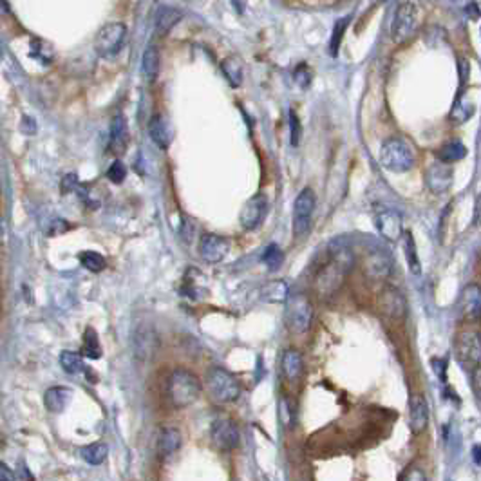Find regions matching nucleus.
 Listing matches in <instances>:
<instances>
[{
	"label": "nucleus",
	"instance_id": "nucleus-21",
	"mask_svg": "<svg viewBox=\"0 0 481 481\" xmlns=\"http://www.w3.org/2000/svg\"><path fill=\"white\" fill-rule=\"evenodd\" d=\"M181 20V13L176 8H169V6H163L156 11V19H154V29H156V35L160 37H167V35L172 31V29L178 26V22Z\"/></svg>",
	"mask_w": 481,
	"mask_h": 481
},
{
	"label": "nucleus",
	"instance_id": "nucleus-16",
	"mask_svg": "<svg viewBox=\"0 0 481 481\" xmlns=\"http://www.w3.org/2000/svg\"><path fill=\"white\" fill-rule=\"evenodd\" d=\"M393 261L386 250H371L364 259V272L369 279L382 281L391 274Z\"/></svg>",
	"mask_w": 481,
	"mask_h": 481
},
{
	"label": "nucleus",
	"instance_id": "nucleus-12",
	"mask_svg": "<svg viewBox=\"0 0 481 481\" xmlns=\"http://www.w3.org/2000/svg\"><path fill=\"white\" fill-rule=\"evenodd\" d=\"M378 310H380V313L386 315L387 319L400 321L407 313L406 297L402 295L400 290L387 286V288H384L382 292H380V295H378Z\"/></svg>",
	"mask_w": 481,
	"mask_h": 481
},
{
	"label": "nucleus",
	"instance_id": "nucleus-35",
	"mask_svg": "<svg viewBox=\"0 0 481 481\" xmlns=\"http://www.w3.org/2000/svg\"><path fill=\"white\" fill-rule=\"evenodd\" d=\"M261 261H263V263H265V265L268 266L270 270H272V272H275V270H279L281 266H283L284 252L281 250L277 245H270L268 248L263 252V257H261Z\"/></svg>",
	"mask_w": 481,
	"mask_h": 481
},
{
	"label": "nucleus",
	"instance_id": "nucleus-26",
	"mask_svg": "<svg viewBox=\"0 0 481 481\" xmlns=\"http://www.w3.org/2000/svg\"><path fill=\"white\" fill-rule=\"evenodd\" d=\"M221 71L225 75V78L228 80V84L237 89L243 84V76H245V67H243V62L237 57H228L221 62Z\"/></svg>",
	"mask_w": 481,
	"mask_h": 481
},
{
	"label": "nucleus",
	"instance_id": "nucleus-6",
	"mask_svg": "<svg viewBox=\"0 0 481 481\" xmlns=\"http://www.w3.org/2000/svg\"><path fill=\"white\" fill-rule=\"evenodd\" d=\"M454 355L460 366L471 371L481 364V333L478 330H463L456 337Z\"/></svg>",
	"mask_w": 481,
	"mask_h": 481
},
{
	"label": "nucleus",
	"instance_id": "nucleus-38",
	"mask_svg": "<svg viewBox=\"0 0 481 481\" xmlns=\"http://www.w3.org/2000/svg\"><path fill=\"white\" fill-rule=\"evenodd\" d=\"M348 24H349V19H340L335 22V28H333V33H331V38H330L331 57H337V55H339V48H340V44H342V37H344Z\"/></svg>",
	"mask_w": 481,
	"mask_h": 481
},
{
	"label": "nucleus",
	"instance_id": "nucleus-15",
	"mask_svg": "<svg viewBox=\"0 0 481 481\" xmlns=\"http://www.w3.org/2000/svg\"><path fill=\"white\" fill-rule=\"evenodd\" d=\"M375 225H377L378 234L386 240L397 243L402 236H404V219L397 210H378L377 217H375Z\"/></svg>",
	"mask_w": 481,
	"mask_h": 481
},
{
	"label": "nucleus",
	"instance_id": "nucleus-14",
	"mask_svg": "<svg viewBox=\"0 0 481 481\" xmlns=\"http://www.w3.org/2000/svg\"><path fill=\"white\" fill-rule=\"evenodd\" d=\"M230 252V243L227 237L217 236V234H205L199 243V254L201 259L208 265H217L221 263Z\"/></svg>",
	"mask_w": 481,
	"mask_h": 481
},
{
	"label": "nucleus",
	"instance_id": "nucleus-24",
	"mask_svg": "<svg viewBox=\"0 0 481 481\" xmlns=\"http://www.w3.org/2000/svg\"><path fill=\"white\" fill-rule=\"evenodd\" d=\"M142 73L149 84H154L158 80V75H160V51L152 44L143 51Z\"/></svg>",
	"mask_w": 481,
	"mask_h": 481
},
{
	"label": "nucleus",
	"instance_id": "nucleus-1",
	"mask_svg": "<svg viewBox=\"0 0 481 481\" xmlns=\"http://www.w3.org/2000/svg\"><path fill=\"white\" fill-rule=\"evenodd\" d=\"M355 265L353 252L346 243L335 240L330 246V261L317 272L315 292L321 299L333 297L344 284L346 277Z\"/></svg>",
	"mask_w": 481,
	"mask_h": 481
},
{
	"label": "nucleus",
	"instance_id": "nucleus-40",
	"mask_svg": "<svg viewBox=\"0 0 481 481\" xmlns=\"http://www.w3.org/2000/svg\"><path fill=\"white\" fill-rule=\"evenodd\" d=\"M290 142L293 147H299V142L302 138V125L299 122V116L295 114V111H290Z\"/></svg>",
	"mask_w": 481,
	"mask_h": 481
},
{
	"label": "nucleus",
	"instance_id": "nucleus-13",
	"mask_svg": "<svg viewBox=\"0 0 481 481\" xmlns=\"http://www.w3.org/2000/svg\"><path fill=\"white\" fill-rule=\"evenodd\" d=\"M266 214H268V198L265 194H257L248 199L240 210V227L245 230H255L265 221Z\"/></svg>",
	"mask_w": 481,
	"mask_h": 481
},
{
	"label": "nucleus",
	"instance_id": "nucleus-10",
	"mask_svg": "<svg viewBox=\"0 0 481 481\" xmlns=\"http://www.w3.org/2000/svg\"><path fill=\"white\" fill-rule=\"evenodd\" d=\"M212 442L214 447L219 449V451H234V449L239 445L240 442V434H239V427L234 420H228V418H219L212 424Z\"/></svg>",
	"mask_w": 481,
	"mask_h": 481
},
{
	"label": "nucleus",
	"instance_id": "nucleus-27",
	"mask_svg": "<svg viewBox=\"0 0 481 481\" xmlns=\"http://www.w3.org/2000/svg\"><path fill=\"white\" fill-rule=\"evenodd\" d=\"M302 366H304V362H302V355L299 353L297 349H288V351L284 353L283 369L288 380H292V382L299 380V377L302 375Z\"/></svg>",
	"mask_w": 481,
	"mask_h": 481
},
{
	"label": "nucleus",
	"instance_id": "nucleus-2",
	"mask_svg": "<svg viewBox=\"0 0 481 481\" xmlns=\"http://www.w3.org/2000/svg\"><path fill=\"white\" fill-rule=\"evenodd\" d=\"M201 395V382L189 369L178 368L169 378V400L176 409L192 406Z\"/></svg>",
	"mask_w": 481,
	"mask_h": 481
},
{
	"label": "nucleus",
	"instance_id": "nucleus-37",
	"mask_svg": "<svg viewBox=\"0 0 481 481\" xmlns=\"http://www.w3.org/2000/svg\"><path fill=\"white\" fill-rule=\"evenodd\" d=\"M80 263L84 268H87L93 274H100L102 270H105V265H107L104 257L96 254V252H84V254H80Z\"/></svg>",
	"mask_w": 481,
	"mask_h": 481
},
{
	"label": "nucleus",
	"instance_id": "nucleus-46",
	"mask_svg": "<svg viewBox=\"0 0 481 481\" xmlns=\"http://www.w3.org/2000/svg\"><path fill=\"white\" fill-rule=\"evenodd\" d=\"M76 185H78V180H76L75 174H69L64 178V189H62V192L66 194L69 192V190H75Z\"/></svg>",
	"mask_w": 481,
	"mask_h": 481
},
{
	"label": "nucleus",
	"instance_id": "nucleus-51",
	"mask_svg": "<svg viewBox=\"0 0 481 481\" xmlns=\"http://www.w3.org/2000/svg\"><path fill=\"white\" fill-rule=\"evenodd\" d=\"M232 4L236 6L237 11H239V13H240V11H243V8H240V0H232Z\"/></svg>",
	"mask_w": 481,
	"mask_h": 481
},
{
	"label": "nucleus",
	"instance_id": "nucleus-45",
	"mask_svg": "<svg viewBox=\"0 0 481 481\" xmlns=\"http://www.w3.org/2000/svg\"><path fill=\"white\" fill-rule=\"evenodd\" d=\"M474 227H481V192L478 194L476 205H474V217H472Z\"/></svg>",
	"mask_w": 481,
	"mask_h": 481
},
{
	"label": "nucleus",
	"instance_id": "nucleus-5",
	"mask_svg": "<svg viewBox=\"0 0 481 481\" xmlns=\"http://www.w3.org/2000/svg\"><path fill=\"white\" fill-rule=\"evenodd\" d=\"M208 387L210 397L216 402L221 404H230L236 402L240 395V384L232 373H228L227 369L223 368H212L207 373V380H205Z\"/></svg>",
	"mask_w": 481,
	"mask_h": 481
},
{
	"label": "nucleus",
	"instance_id": "nucleus-28",
	"mask_svg": "<svg viewBox=\"0 0 481 481\" xmlns=\"http://www.w3.org/2000/svg\"><path fill=\"white\" fill-rule=\"evenodd\" d=\"M156 344H158V340L151 330H145V331L142 330L140 333L134 335V351H136V355L140 357V359L151 357V353L154 351Z\"/></svg>",
	"mask_w": 481,
	"mask_h": 481
},
{
	"label": "nucleus",
	"instance_id": "nucleus-22",
	"mask_svg": "<svg viewBox=\"0 0 481 481\" xmlns=\"http://www.w3.org/2000/svg\"><path fill=\"white\" fill-rule=\"evenodd\" d=\"M69 398H71V391L67 387H51L44 395V404H46V409L49 413H62L66 409L67 404H69Z\"/></svg>",
	"mask_w": 481,
	"mask_h": 481
},
{
	"label": "nucleus",
	"instance_id": "nucleus-31",
	"mask_svg": "<svg viewBox=\"0 0 481 481\" xmlns=\"http://www.w3.org/2000/svg\"><path fill=\"white\" fill-rule=\"evenodd\" d=\"M102 346H100L98 333L95 331V328H87L84 333V349H82V355H85L87 359L98 360L102 359Z\"/></svg>",
	"mask_w": 481,
	"mask_h": 481
},
{
	"label": "nucleus",
	"instance_id": "nucleus-7",
	"mask_svg": "<svg viewBox=\"0 0 481 481\" xmlns=\"http://www.w3.org/2000/svg\"><path fill=\"white\" fill-rule=\"evenodd\" d=\"M317 198L312 189H304L293 203V236L301 239L308 236L312 228L313 212H315Z\"/></svg>",
	"mask_w": 481,
	"mask_h": 481
},
{
	"label": "nucleus",
	"instance_id": "nucleus-4",
	"mask_svg": "<svg viewBox=\"0 0 481 481\" xmlns=\"http://www.w3.org/2000/svg\"><path fill=\"white\" fill-rule=\"evenodd\" d=\"M418 26H420L418 8L409 0L400 2L395 10V17L391 22V40L397 46H404L409 40H413V37L418 31Z\"/></svg>",
	"mask_w": 481,
	"mask_h": 481
},
{
	"label": "nucleus",
	"instance_id": "nucleus-9",
	"mask_svg": "<svg viewBox=\"0 0 481 481\" xmlns=\"http://www.w3.org/2000/svg\"><path fill=\"white\" fill-rule=\"evenodd\" d=\"M313 321V306L304 295H295L288 301L286 324L293 333H306Z\"/></svg>",
	"mask_w": 481,
	"mask_h": 481
},
{
	"label": "nucleus",
	"instance_id": "nucleus-50",
	"mask_svg": "<svg viewBox=\"0 0 481 481\" xmlns=\"http://www.w3.org/2000/svg\"><path fill=\"white\" fill-rule=\"evenodd\" d=\"M472 456H474V462L481 467V445H476V447L472 449Z\"/></svg>",
	"mask_w": 481,
	"mask_h": 481
},
{
	"label": "nucleus",
	"instance_id": "nucleus-42",
	"mask_svg": "<svg viewBox=\"0 0 481 481\" xmlns=\"http://www.w3.org/2000/svg\"><path fill=\"white\" fill-rule=\"evenodd\" d=\"M471 386L478 402H481V364L471 369Z\"/></svg>",
	"mask_w": 481,
	"mask_h": 481
},
{
	"label": "nucleus",
	"instance_id": "nucleus-33",
	"mask_svg": "<svg viewBox=\"0 0 481 481\" xmlns=\"http://www.w3.org/2000/svg\"><path fill=\"white\" fill-rule=\"evenodd\" d=\"M60 366L62 369L69 375L82 373L84 369H87L84 366V360H82L80 355L75 353V351H69V349H66V351H62L60 353Z\"/></svg>",
	"mask_w": 481,
	"mask_h": 481
},
{
	"label": "nucleus",
	"instance_id": "nucleus-49",
	"mask_svg": "<svg viewBox=\"0 0 481 481\" xmlns=\"http://www.w3.org/2000/svg\"><path fill=\"white\" fill-rule=\"evenodd\" d=\"M0 480L2 481H13L15 480V472L11 471L4 462L0 463Z\"/></svg>",
	"mask_w": 481,
	"mask_h": 481
},
{
	"label": "nucleus",
	"instance_id": "nucleus-8",
	"mask_svg": "<svg viewBox=\"0 0 481 481\" xmlns=\"http://www.w3.org/2000/svg\"><path fill=\"white\" fill-rule=\"evenodd\" d=\"M127 37V28L122 22H109L104 28L100 29V33L96 35L95 49L100 57L113 58L116 57L123 48Z\"/></svg>",
	"mask_w": 481,
	"mask_h": 481
},
{
	"label": "nucleus",
	"instance_id": "nucleus-19",
	"mask_svg": "<svg viewBox=\"0 0 481 481\" xmlns=\"http://www.w3.org/2000/svg\"><path fill=\"white\" fill-rule=\"evenodd\" d=\"M149 134H151L152 142L156 143L158 149L161 151H169L170 143H172V129H170L169 120L163 114H154L149 122Z\"/></svg>",
	"mask_w": 481,
	"mask_h": 481
},
{
	"label": "nucleus",
	"instance_id": "nucleus-41",
	"mask_svg": "<svg viewBox=\"0 0 481 481\" xmlns=\"http://www.w3.org/2000/svg\"><path fill=\"white\" fill-rule=\"evenodd\" d=\"M293 80H295V84H297L299 87L306 89L308 85L312 84V71H310V67H308L306 64H301V66L295 67V71H293Z\"/></svg>",
	"mask_w": 481,
	"mask_h": 481
},
{
	"label": "nucleus",
	"instance_id": "nucleus-47",
	"mask_svg": "<svg viewBox=\"0 0 481 481\" xmlns=\"http://www.w3.org/2000/svg\"><path fill=\"white\" fill-rule=\"evenodd\" d=\"M431 364H433L434 373H438L440 378H442V380H445V360L433 359L431 360Z\"/></svg>",
	"mask_w": 481,
	"mask_h": 481
},
{
	"label": "nucleus",
	"instance_id": "nucleus-3",
	"mask_svg": "<svg viewBox=\"0 0 481 481\" xmlns=\"http://www.w3.org/2000/svg\"><path fill=\"white\" fill-rule=\"evenodd\" d=\"M380 163L384 169L397 172V174L407 172L416 163L415 147L404 138H389L380 149Z\"/></svg>",
	"mask_w": 481,
	"mask_h": 481
},
{
	"label": "nucleus",
	"instance_id": "nucleus-30",
	"mask_svg": "<svg viewBox=\"0 0 481 481\" xmlns=\"http://www.w3.org/2000/svg\"><path fill=\"white\" fill-rule=\"evenodd\" d=\"M107 454L109 447L104 442H96V444L85 445V447L82 449V458H84L89 465H95V467L96 465H102V463L107 460Z\"/></svg>",
	"mask_w": 481,
	"mask_h": 481
},
{
	"label": "nucleus",
	"instance_id": "nucleus-18",
	"mask_svg": "<svg viewBox=\"0 0 481 481\" xmlns=\"http://www.w3.org/2000/svg\"><path fill=\"white\" fill-rule=\"evenodd\" d=\"M429 424V406L424 395H413L409 398V427L413 434H422Z\"/></svg>",
	"mask_w": 481,
	"mask_h": 481
},
{
	"label": "nucleus",
	"instance_id": "nucleus-25",
	"mask_svg": "<svg viewBox=\"0 0 481 481\" xmlns=\"http://www.w3.org/2000/svg\"><path fill=\"white\" fill-rule=\"evenodd\" d=\"M465 156H467V147L463 145L460 140H451L436 151V160L451 163V165L456 161H462Z\"/></svg>",
	"mask_w": 481,
	"mask_h": 481
},
{
	"label": "nucleus",
	"instance_id": "nucleus-17",
	"mask_svg": "<svg viewBox=\"0 0 481 481\" xmlns=\"http://www.w3.org/2000/svg\"><path fill=\"white\" fill-rule=\"evenodd\" d=\"M460 312L465 321L474 322L481 317V286L471 283L465 286L460 299Z\"/></svg>",
	"mask_w": 481,
	"mask_h": 481
},
{
	"label": "nucleus",
	"instance_id": "nucleus-20",
	"mask_svg": "<svg viewBox=\"0 0 481 481\" xmlns=\"http://www.w3.org/2000/svg\"><path fill=\"white\" fill-rule=\"evenodd\" d=\"M129 145V129L127 122L123 118V114H116L113 118V125H111V143L109 149L113 151V154H123Z\"/></svg>",
	"mask_w": 481,
	"mask_h": 481
},
{
	"label": "nucleus",
	"instance_id": "nucleus-44",
	"mask_svg": "<svg viewBox=\"0 0 481 481\" xmlns=\"http://www.w3.org/2000/svg\"><path fill=\"white\" fill-rule=\"evenodd\" d=\"M400 480H407V481H413V480H425V474L420 471V469H409V471L406 472V474H402Z\"/></svg>",
	"mask_w": 481,
	"mask_h": 481
},
{
	"label": "nucleus",
	"instance_id": "nucleus-32",
	"mask_svg": "<svg viewBox=\"0 0 481 481\" xmlns=\"http://www.w3.org/2000/svg\"><path fill=\"white\" fill-rule=\"evenodd\" d=\"M290 290L284 281H272L263 288V297L268 302H286L288 301Z\"/></svg>",
	"mask_w": 481,
	"mask_h": 481
},
{
	"label": "nucleus",
	"instance_id": "nucleus-23",
	"mask_svg": "<svg viewBox=\"0 0 481 481\" xmlns=\"http://www.w3.org/2000/svg\"><path fill=\"white\" fill-rule=\"evenodd\" d=\"M181 442H183V438H181L180 431L174 429V427H165L161 431L160 438H158V451H160L161 456L167 458L180 451Z\"/></svg>",
	"mask_w": 481,
	"mask_h": 481
},
{
	"label": "nucleus",
	"instance_id": "nucleus-48",
	"mask_svg": "<svg viewBox=\"0 0 481 481\" xmlns=\"http://www.w3.org/2000/svg\"><path fill=\"white\" fill-rule=\"evenodd\" d=\"M281 418H283L284 425L292 424V415H290V407H288V402L286 400L281 402Z\"/></svg>",
	"mask_w": 481,
	"mask_h": 481
},
{
	"label": "nucleus",
	"instance_id": "nucleus-39",
	"mask_svg": "<svg viewBox=\"0 0 481 481\" xmlns=\"http://www.w3.org/2000/svg\"><path fill=\"white\" fill-rule=\"evenodd\" d=\"M125 178H127V167L123 165L120 160L113 161V165L107 170V180L114 185H120L125 181Z\"/></svg>",
	"mask_w": 481,
	"mask_h": 481
},
{
	"label": "nucleus",
	"instance_id": "nucleus-11",
	"mask_svg": "<svg viewBox=\"0 0 481 481\" xmlns=\"http://www.w3.org/2000/svg\"><path fill=\"white\" fill-rule=\"evenodd\" d=\"M454 170L451 163L445 161H436L425 170V185L433 194H444L453 187Z\"/></svg>",
	"mask_w": 481,
	"mask_h": 481
},
{
	"label": "nucleus",
	"instance_id": "nucleus-36",
	"mask_svg": "<svg viewBox=\"0 0 481 481\" xmlns=\"http://www.w3.org/2000/svg\"><path fill=\"white\" fill-rule=\"evenodd\" d=\"M31 57H33L35 60L42 62V64H51L53 58H55V51H53V48L48 42H44V40H33V42H31Z\"/></svg>",
	"mask_w": 481,
	"mask_h": 481
},
{
	"label": "nucleus",
	"instance_id": "nucleus-43",
	"mask_svg": "<svg viewBox=\"0 0 481 481\" xmlns=\"http://www.w3.org/2000/svg\"><path fill=\"white\" fill-rule=\"evenodd\" d=\"M20 131L28 134V136H33V134H37V123H35V120L31 116H24L22 123H20Z\"/></svg>",
	"mask_w": 481,
	"mask_h": 481
},
{
	"label": "nucleus",
	"instance_id": "nucleus-34",
	"mask_svg": "<svg viewBox=\"0 0 481 481\" xmlns=\"http://www.w3.org/2000/svg\"><path fill=\"white\" fill-rule=\"evenodd\" d=\"M472 114H474V105L465 102V100L458 98L456 102H454L453 109H451L449 120L453 123H456V125H460V123H465L467 120H471Z\"/></svg>",
	"mask_w": 481,
	"mask_h": 481
},
{
	"label": "nucleus",
	"instance_id": "nucleus-29",
	"mask_svg": "<svg viewBox=\"0 0 481 481\" xmlns=\"http://www.w3.org/2000/svg\"><path fill=\"white\" fill-rule=\"evenodd\" d=\"M404 254H406V261L411 270V274L420 275L422 263L420 257H418V248H416L415 237H413L411 232H406V236H404Z\"/></svg>",
	"mask_w": 481,
	"mask_h": 481
}]
</instances>
